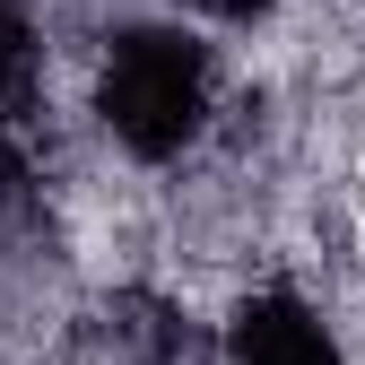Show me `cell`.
Segmentation results:
<instances>
[{
  "label": "cell",
  "instance_id": "1",
  "mask_svg": "<svg viewBox=\"0 0 365 365\" xmlns=\"http://www.w3.org/2000/svg\"><path fill=\"white\" fill-rule=\"evenodd\" d=\"M217 105V70H209V43L182 35V26H122L113 53L96 70V122L122 157L165 165L182 157L209 130Z\"/></svg>",
  "mask_w": 365,
  "mask_h": 365
},
{
  "label": "cell",
  "instance_id": "3",
  "mask_svg": "<svg viewBox=\"0 0 365 365\" xmlns=\"http://www.w3.org/2000/svg\"><path fill=\"white\" fill-rule=\"evenodd\" d=\"M226 348H235V365H339V339L322 331V313L296 287L244 296L235 322H226Z\"/></svg>",
  "mask_w": 365,
  "mask_h": 365
},
{
  "label": "cell",
  "instance_id": "4",
  "mask_svg": "<svg viewBox=\"0 0 365 365\" xmlns=\"http://www.w3.org/2000/svg\"><path fill=\"white\" fill-rule=\"evenodd\" d=\"M35 87H43V43H35V18L18 0H0V130H18L35 113Z\"/></svg>",
  "mask_w": 365,
  "mask_h": 365
},
{
  "label": "cell",
  "instance_id": "5",
  "mask_svg": "<svg viewBox=\"0 0 365 365\" xmlns=\"http://www.w3.org/2000/svg\"><path fill=\"white\" fill-rule=\"evenodd\" d=\"M43 217V192H35V165L9 148V130H0V244H26Z\"/></svg>",
  "mask_w": 365,
  "mask_h": 365
},
{
  "label": "cell",
  "instance_id": "2",
  "mask_svg": "<svg viewBox=\"0 0 365 365\" xmlns=\"http://www.w3.org/2000/svg\"><path fill=\"white\" fill-rule=\"evenodd\" d=\"M70 365H192V313L157 287H113L70 322Z\"/></svg>",
  "mask_w": 365,
  "mask_h": 365
},
{
  "label": "cell",
  "instance_id": "6",
  "mask_svg": "<svg viewBox=\"0 0 365 365\" xmlns=\"http://www.w3.org/2000/svg\"><path fill=\"white\" fill-rule=\"evenodd\" d=\"M200 9H217V18H269L279 0H200Z\"/></svg>",
  "mask_w": 365,
  "mask_h": 365
}]
</instances>
